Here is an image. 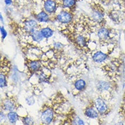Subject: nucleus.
Returning a JSON list of instances; mask_svg holds the SVG:
<instances>
[{
  "instance_id": "f257e3e1",
  "label": "nucleus",
  "mask_w": 125,
  "mask_h": 125,
  "mask_svg": "<svg viewBox=\"0 0 125 125\" xmlns=\"http://www.w3.org/2000/svg\"><path fill=\"white\" fill-rule=\"evenodd\" d=\"M68 103L69 99L62 92H55L43 103L39 110L41 125H53L59 122Z\"/></svg>"
},
{
  "instance_id": "f03ea898",
  "label": "nucleus",
  "mask_w": 125,
  "mask_h": 125,
  "mask_svg": "<svg viewBox=\"0 0 125 125\" xmlns=\"http://www.w3.org/2000/svg\"><path fill=\"white\" fill-rule=\"evenodd\" d=\"M64 25L63 28H59L60 33L63 34L74 49L81 54L83 55L90 54L92 51L90 43L92 41L91 36L83 29L77 19Z\"/></svg>"
},
{
  "instance_id": "7ed1b4c3",
  "label": "nucleus",
  "mask_w": 125,
  "mask_h": 125,
  "mask_svg": "<svg viewBox=\"0 0 125 125\" xmlns=\"http://www.w3.org/2000/svg\"><path fill=\"white\" fill-rule=\"evenodd\" d=\"M11 34L19 38L29 36L34 31L40 30L42 25L38 23V21L34 19H23L20 23L11 20L8 22Z\"/></svg>"
},
{
  "instance_id": "20e7f679",
  "label": "nucleus",
  "mask_w": 125,
  "mask_h": 125,
  "mask_svg": "<svg viewBox=\"0 0 125 125\" xmlns=\"http://www.w3.org/2000/svg\"><path fill=\"white\" fill-rule=\"evenodd\" d=\"M119 79H108L107 80H98L95 87L98 96L107 102H111L115 96L119 88Z\"/></svg>"
},
{
  "instance_id": "39448f33",
  "label": "nucleus",
  "mask_w": 125,
  "mask_h": 125,
  "mask_svg": "<svg viewBox=\"0 0 125 125\" xmlns=\"http://www.w3.org/2000/svg\"><path fill=\"white\" fill-rule=\"evenodd\" d=\"M98 38V42L101 47L114 43L115 38L117 36V32L115 29L106 25L105 26L99 27L96 32Z\"/></svg>"
},
{
  "instance_id": "423d86ee",
  "label": "nucleus",
  "mask_w": 125,
  "mask_h": 125,
  "mask_svg": "<svg viewBox=\"0 0 125 125\" xmlns=\"http://www.w3.org/2000/svg\"><path fill=\"white\" fill-rule=\"evenodd\" d=\"M24 64L27 68V79L29 80L34 74H37L44 68H49L47 62L44 61L42 58L31 59L27 57L24 58ZM51 69V68H50Z\"/></svg>"
},
{
  "instance_id": "0eeeda50",
  "label": "nucleus",
  "mask_w": 125,
  "mask_h": 125,
  "mask_svg": "<svg viewBox=\"0 0 125 125\" xmlns=\"http://www.w3.org/2000/svg\"><path fill=\"white\" fill-rule=\"evenodd\" d=\"M92 9V19L98 24L100 27L107 25L106 10L99 1L93 0L90 2Z\"/></svg>"
},
{
  "instance_id": "6e6552de",
  "label": "nucleus",
  "mask_w": 125,
  "mask_h": 125,
  "mask_svg": "<svg viewBox=\"0 0 125 125\" xmlns=\"http://www.w3.org/2000/svg\"><path fill=\"white\" fill-rule=\"evenodd\" d=\"M58 125H84L85 122L79 116L73 106H70L64 112Z\"/></svg>"
},
{
  "instance_id": "1a4fd4ad",
  "label": "nucleus",
  "mask_w": 125,
  "mask_h": 125,
  "mask_svg": "<svg viewBox=\"0 0 125 125\" xmlns=\"http://www.w3.org/2000/svg\"><path fill=\"white\" fill-rule=\"evenodd\" d=\"M0 106L1 110L5 112L17 111L22 107V105L19 103L17 95L9 93H5L4 96L1 98Z\"/></svg>"
},
{
  "instance_id": "9d476101",
  "label": "nucleus",
  "mask_w": 125,
  "mask_h": 125,
  "mask_svg": "<svg viewBox=\"0 0 125 125\" xmlns=\"http://www.w3.org/2000/svg\"><path fill=\"white\" fill-rule=\"evenodd\" d=\"M0 61V87L3 88L8 85V79L12 68V64L10 59L5 55L1 56Z\"/></svg>"
},
{
  "instance_id": "9b49d317",
  "label": "nucleus",
  "mask_w": 125,
  "mask_h": 125,
  "mask_svg": "<svg viewBox=\"0 0 125 125\" xmlns=\"http://www.w3.org/2000/svg\"><path fill=\"white\" fill-rule=\"evenodd\" d=\"M83 113L86 118L96 120L98 121V125H102L104 122V120L101 118L97 109L95 107L94 98L88 99L86 105L83 109Z\"/></svg>"
},
{
  "instance_id": "f8f14e48",
  "label": "nucleus",
  "mask_w": 125,
  "mask_h": 125,
  "mask_svg": "<svg viewBox=\"0 0 125 125\" xmlns=\"http://www.w3.org/2000/svg\"><path fill=\"white\" fill-rule=\"evenodd\" d=\"M94 101L95 107L97 109L99 115L101 118L104 120V119L107 116H108L110 114V113L112 112L113 105L109 104L110 102L106 101L98 96V97L94 98Z\"/></svg>"
},
{
  "instance_id": "ddd939ff",
  "label": "nucleus",
  "mask_w": 125,
  "mask_h": 125,
  "mask_svg": "<svg viewBox=\"0 0 125 125\" xmlns=\"http://www.w3.org/2000/svg\"><path fill=\"white\" fill-rule=\"evenodd\" d=\"M62 9L58 13H55L53 17V21H56L61 25H68L74 19L75 12L62 6Z\"/></svg>"
},
{
  "instance_id": "4468645a",
  "label": "nucleus",
  "mask_w": 125,
  "mask_h": 125,
  "mask_svg": "<svg viewBox=\"0 0 125 125\" xmlns=\"http://www.w3.org/2000/svg\"><path fill=\"white\" fill-rule=\"evenodd\" d=\"M106 14L109 18V19L112 21L116 25L121 24L125 20L124 14L122 11L118 10L115 8H110L109 10L106 11Z\"/></svg>"
},
{
  "instance_id": "2eb2a0df",
  "label": "nucleus",
  "mask_w": 125,
  "mask_h": 125,
  "mask_svg": "<svg viewBox=\"0 0 125 125\" xmlns=\"http://www.w3.org/2000/svg\"><path fill=\"white\" fill-rule=\"evenodd\" d=\"M116 47H114L111 48L109 50L107 51V52H103L101 51H97L93 53L92 54V59L94 62L96 63V64H102L104 62L106 61L110 57V55L113 53V51H114Z\"/></svg>"
},
{
  "instance_id": "dca6fc26",
  "label": "nucleus",
  "mask_w": 125,
  "mask_h": 125,
  "mask_svg": "<svg viewBox=\"0 0 125 125\" xmlns=\"http://www.w3.org/2000/svg\"><path fill=\"white\" fill-rule=\"evenodd\" d=\"M60 2H59L57 0H44L43 1L42 8L44 9V11H46L49 15L52 17V21L53 17L60 6Z\"/></svg>"
},
{
  "instance_id": "f3484780",
  "label": "nucleus",
  "mask_w": 125,
  "mask_h": 125,
  "mask_svg": "<svg viewBox=\"0 0 125 125\" xmlns=\"http://www.w3.org/2000/svg\"><path fill=\"white\" fill-rule=\"evenodd\" d=\"M87 85H88L87 82L85 79L81 78L76 79L73 83V89L72 90L73 95L74 96H77L79 95L86 90Z\"/></svg>"
},
{
  "instance_id": "a211bd4d",
  "label": "nucleus",
  "mask_w": 125,
  "mask_h": 125,
  "mask_svg": "<svg viewBox=\"0 0 125 125\" xmlns=\"http://www.w3.org/2000/svg\"><path fill=\"white\" fill-rule=\"evenodd\" d=\"M31 16L33 17V19H36L39 23H49L52 21V17L44 11L43 8H42L41 12L38 13L31 12Z\"/></svg>"
},
{
  "instance_id": "6ab92c4d",
  "label": "nucleus",
  "mask_w": 125,
  "mask_h": 125,
  "mask_svg": "<svg viewBox=\"0 0 125 125\" xmlns=\"http://www.w3.org/2000/svg\"><path fill=\"white\" fill-rule=\"evenodd\" d=\"M27 37L30 38L33 42H37V43L41 42L42 41H43L44 39H45L44 36H42V33H41V29L34 31L32 34L30 35L29 36H27Z\"/></svg>"
},
{
  "instance_id": "aec40b11",
  "label": "nucleus",
  "mask_w": 125,
  "mask_h": 125,
  "mask_svg": "<svg viewBox=\"0 0 125 125\" xmlns=\"http://www.w3.org/2000/svg\"><path fill=\"white\" fill-rule=\"evenodd\" d=\"M77 1V0H61L60 3H61V6L63 8L75 12Z\"/></svg>"
},
{
  "instance_id": "412c9836",
  "label": "nucleus",
  "mask_w": 125,
  "mask_h": 125,
  "mask_svg": "<svg viewBox=\"0 0 125 125\" xmlns=\"http://www.w3.org/2000/svg\"><path fill=\"white\" fill-rule=\"evenodd\" d=\"M6 117L7 119L8 120V122L12 125H15L17 121L20 120V115L17 114L16 111L7 112Z\"/></svg>"
},
{
  "instance_id": "4be33fe9",
  "label": "nucleus",
  "mask_w": 125,
  "mask_h": 125,
  "mask_svg": "<svg viewBox=\"0 0 125 125\" xmlns=\"http://www.w3.org/2000/svg\"><path fill=\"white\" fill-rule=\"evenodd\" d=\"M41 31L42 36H44V38L46 40L49 39V38L52 37L53 35V33H54L53 29H52L50 27H42L41 29Z\"/></svg>"
},
{
  "instance_id": "5701e85b",
  "label": "nucleus",
  "mask_w": 125,
  "mask_h": 125,
  "mask_svg": "<svg viewBox=\"0 0 125 125\" xmlns=\"http://www.w3.org/2000/svg\"><path fill=\"white\" fill-rule=\"evenodd\" d=\"M20 120H21L22 123L23 125H34V119L32 118V117L30 115L28 114L27 115H25V116H23L21 117L20 116Z\"/></svg>"
},
{
  "instance_id": "b1692460",
  "label": "nucleus",
  "mask_w": 125,
  "mask_h": 125,
  "mask_svg": "<svg viewBox=\"0 0 125 125\" xmlns=\"http://www.w3.org/2000/svg\"><path fill=\"white\" fill-rule=\"evenodd\" d=\"M1 36H2V41H3V39H4V38L6 37L7 36V32L5 30V29H4V27L2 26V27H1Z\"/></svg>"
},
{
  "instance_id": "393cba45",
  "label": "nucleus",
  "mask_w": 125,
  "mask_h": 125,
  "mask_svg": "<svg viewBox=\"0 0 125 125\" xmlns=\"http://www.w3.org/2000/svg\"><path fill=\"white\" fill-rule=\"evenodd\" d=\"M120 106H122V107H125V90H124V92H123V95H122V101H121V103H120Z\"/></svg>"
},
{
  "instance_id": "a878e982",
  "label": "nucleus",
  "mask_w": 125,
  "mask_h": 125,
  "mask_svg": "<svg viewBox=\"0 0 125 125\" xmlns=\"http://www.w3.org/2000/svg\"><path fill=\"white\" fill-rule=\"evenodd\" d=\"M102 4H105V5H109V3H112L113 0H98Z\"/></svg>"
},
{
  "instance_id": "bb28decb",
  "label": "nucleus",
  "mask_w": 125,
  "mask_h": 125,
  "mask_svg": "<svg viewBox=\"0 0 125 125\" xmlns=\"http://www.w3.org/2000/svg\"><path fill=\"white\" fill-rule=\"evenodd\" d=\"M118 1L120 7H123V8H125V0H118Z\"/></svg>"
},
{
  "instance_id": "cd10ccee",
  "label": "nucleus",
  "mask_w": 125,
  "mask_h": 125,
  "mask_svg": "<svg viewBox=\"0 0 125 125\" xmlns=\"http://www.w3.org/2000/svg\"><path fill=\"white\" fill-rule=\"evenodd\" d=\"M4 1H5L6 5H7V6H9L12 3V0H4Z\"/></svg>"
}]
</instances>
